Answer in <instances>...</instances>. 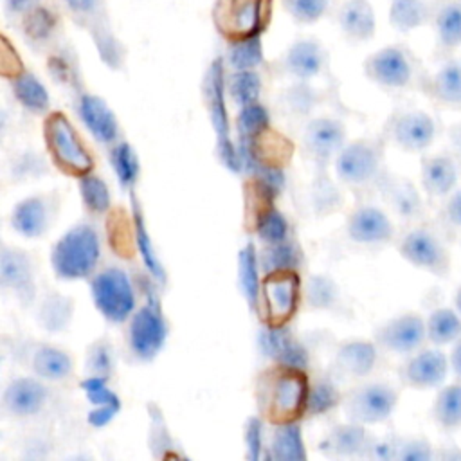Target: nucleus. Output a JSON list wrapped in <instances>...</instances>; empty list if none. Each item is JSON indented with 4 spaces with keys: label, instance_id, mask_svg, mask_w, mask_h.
Returning <instances> with one entry per match:
<instances>
[{
    "label": "nucleus",
    "instance_id": "f257e3e1",
    "mask_svg": "<svg viewBox=\"0 0 461 461\" xmlns=\"http://www.w3.org/2000/svg\"><path fill=\"white\" fill-rule=\"evenodd\" d=\"M308 389L306 369L272 364L258 375L254 385L259 416L270 425L299 421L306 414Z\"/></svg>",
    "mask_w": 461,
    "mask_h": 461
},
{
    "label": "nucleus",
    "instance_id": "f03ea898",
    "mask_svg": "<svg viewBox=\"0 0 461 461\" xmlns=\"http://www.w3.org/2000/svg\"><path fill=\"white\" fill-rule=\"evenodd\" d=\"M50 267L63 281L90 279L101 261V238L92 223L81 221L67 229L50 249Z\"/></svg>",
    "mask_w": 461,
    "mask_h": 461
},
{
    "label": "nucleus",
    "instance_id": "7ed1b4c3",
    "mask_svg": "<svg viewBox=\"0 0 461 461\" xmlns=\"http://www.w3.org/2000/svg\"><path fill=\"white\" fill-rule=\"evenodd\" d=\"M227 77L223 68V58H216L205 70L202 79V95L209 113L211 126L216 135V157L223 167L232 173H240V151L230 139V122L227 112Z\"/></svg>",
    "mask_w": 461,
    "mask_h": 461
},
{
    "label": "nucleus",
    "instance_id": "20e7f679",
    "mask_svg": "<svg viewBox=\"0 0 461 461\" xmlns=\"http://www.w3.org/2000/svg\"><path fill=\"white\" fill-rule=\"evenodd\" d=\"M49 160L67 176L81 178L94 169V157L63 112H50L43 121Z\"/></svg>",
    "mask_w": 461,
    "mask_h": 461
},
{
    "label": "nucleus",
    "instance_id": "39448f33",
    "mask_svg": "<svg viewBox=\"0 0 461 461\" xmlns=\"http://www.w3.org/2000/svg\"><path fill=\"white\" fill-rule=\"evenodd\" d=\"M366 77L384 90H407L423 86L427 72L405 45H387L369 54L364 61Z\"/></svg>",
    "mask_w": 461,
    "mask_h": 461
},
{
    "label": "nucleus",
    "instance_id": "423d86ee",
    "mask_svg": "<svg viewBox=\"0 0 461 461\" xmlns=\"http://www.w3.org/2000/svg\"><path fill=\"white\" fill-rule=\"evenodd\" d=\"M303 303L299 270H276L261 277L258 315L267 326H288Z\"/></svg>",
    "mask_w": 461,
    "mask_h": 461
},
{
    "label": "nucleus",
    "instance_id": "0eeeda50",
    "mask_svg": "<svg viewBox=\"0 0 461 461\" xmlns=\"http://www.w3.org/2000/svg\"><path fill=\"white\" fill-rule=\"evenodd\" d=\"M274 0H214L212 23L227 41L261 36L270 23Z\"/></svg>",
    "mask_w": 461,
    "mask_h": 461
},
{
    "label": "nucleus",
    "instance_id": "6e6552de",
    "mask_svg": "<svg viewBox=\"0 0 461 461\" xmlns=\"http://www.w3.org/2000/svg\"><path fill=\"white\" fill-rule=\"evenodd\" d=\"M90 294L95 310L112 324L128 322L137 310L135 286L121 267H104L90 277Z\"/></svg>",
    "mask_w": 461,
    "mask_h": 461
},
{
    "label": "nucleus",
    "instance_id": "1a4fd4ad",
    "mask_svg": "<svg viewBox=\"0 0 461 461\" xmlns=\"http://www.w3.org/2000/svg\"><path fill=\"white\" fill-rule=\"evenodd\" d=\"M167 335L169 326L158 301L148 297V301L128 319L124 340L135 360L151 362L164 349Z\"/></svg>",
    "mask_w": 461,
    "mask_h": 461
},
{
    "label": "nucleus",
    "instance_id": "9d476101",
    "mask_svg": "<svg viewBox=\"0 0 461 461\" xmlns=\"http://www.w3.org/2000/svg\"><path fill=\"white\" fill-rule=\"evenodd\" d=\"M400 402V391L389 382H364L342 396V412L348 421L376 425L387 421Z\"/></svg>",
    "mask_w": 461,
    "mask_h": 461
},
{
    "label": "nucleus",
    "instance_id": "9b49d317",
    "mask_svg": "<svg viewBox=\"0 0 461 461\" xmlns=\"http://www.w3.org/2000/svg\"><path fill=\"white\" fill-rule=\"evenodd\" d=\"M384 169V140L357 139L337 153L335 173L339 180L349 187H367L382 178Z\"/></svg>",
    "mask_w": 461,
    "mask_h": 461
},
{
    "label": "nucleus",
    "instance_id": "f8f14e48",
    "mask_svg": "<svg viewBox=\"0 0 461 461\" xmlns=\"http://www.w3.org/2000/svg\"><path fill=\"white\" fill-rule=\"evenodd\" d=\"M38 267L34 256L13 245H2L0 249V285L9 292L22 306L36 303L38 295Z\"/></svg>",
    "mask_w": 461,
    "mask_h": 461
},
{
    "label": "nucleus",
    "instance_id": "ddd939ff",
    "mask_svg": "<svg viewBox=\"0 0 461 461\" xmlns=\"http://www.w3.org/2000/svg\"><path fill=\"white\" fill-rule=\"evenodd\" d=\"M400 256L412 267L434 276H447L450 254L443 240L427 227H414L398 241Z\"/></svg>",
    "mask_w": 461,
    "mask_h": 461
},
{
    "label": "nucleus",
    "instance_id": "4468645a",
    "mask_svg": "<svg viewBox=\"0 0 461 461\" xmlns=\"http://www.w3.org/2000/svg\"><path fill=\"white\" fill-rule=\"evenodd\" d=\"M384 133L400 149L418 153L434 142L438 126L434 117L423 110H400L389 117Z\"/></svg>",
    "mask_w": 461,
    "mask_h": 461
},
{
    "label": "nucleus",
    "instance_id": "2eb2a0df",
    "mask_svg": "<svg viewBox=\"0 0 461 461\" xmlns=\"http://www.w3.org/2000/svg\"><path fill=\"white\" fill-rule=\"evenodd\" d=\"M373 340L384 351L394 355H411L427 340L425 319L416 312L400 313L375 330Z\"/></svg>",
    "mask_w": 461,
    "mask_h": 461
},
{
    "label": "nucleus",
    "instance_id": "dca6fc26",
    "mask_svg": "<svg viewBox=\"0 0 461 461\" xmlns=\"http://www.w3.org/2000/svg\"><path fill=\"white\" fill-rule=\"evenodd\" d=\"M346 144V128L335 117H313L310 119L301 133V146L304 155L317 164V167H326L330 160Z\"/></svg>",
    "mask_w": 461,
    "mask_h": 461
},
{
    "label": "nucleus",
    "instance_id": "f3484780",
    "mask_svg": "<svg viewBox=\"0 0 461 461\" xmlns=\"http://www.w3.org/2000/svg\"><path fill=\"white\" fill-rule=\"evenodd\" d=\"M50 389L45 380L34 376H16L7 382L2 393V412L14 420L38 416L49 403Z\"/></svg>",
    "mask_w": 461,
    "mask_h": 461
},
{
    "label": "nucleus",
    "instance_id": "a211bd4d",
    "mask_svg": "<svg viewBox=\"0 0 461 461\" xmlns=\"http://www.w3.org/2000/svg\"><path fill=\"white\" fill-rule=\"evenodd\" d=\"M346 236L362 247H382L393 241L394 223L387 212L376 205H357L346 220Z\"/></svg>",
    "mask_w": 461,
    "mask_h": 461
},
{
    "label": "nucleus",
    "instance_id": "6ab92c4d",
    "mask_svg": "<svg viewBox=\"0 0 461 461\" xmlns=\"http://www.w3.org/2000/svg\"><path fill=\"white\" fill-rule=\"evenodd\" d=\"M448 369L450 360L439 348H420L402 362L398 376L407 387L434 389L445 382Z\"/></svg>",
    "mask_w": 461,
    "mask_h": 461
},
{
    "label": "nucleus",
    "instance_id": "aec40b11",
    "mask_svg": "<svg viewBox=\"0 0 461 461\" xmlns=\"http://www.w3.org/2000/svg\"><path fill=\"white\" fill-rule=\"evenodd\" d=\"M56 211L58 198L54 194H31L13 207L9 223L18 236L36 240L50 229Z\"/></svg>",
    "mask_w": 461,
    "mask_h": 461
},
{
    "label": "nucleus",
    "instance_id": "412c9836",
    "mask_svg": "<svg viewBox=\"0 0 461 461\" xmlns=\"http://www.w3.org/2000/svg\"><path fill=\"white\" fill-rule=\"evenodd\" d=\"M76 112L95 142L112 146L121 140L119 119L103 97L90 92H81L76 101Z\"/></svg>",
    "mask_w": 461,
    "mask_h": 461
},
{
    "label": "nucleus",
    "instance_id": "4be33fe9",
    "mask_svg": "<svg viewBox=\"0 0 461 461\" xmlns=\"http://www.w3.org/2000/svg\"><path fill=\"white\" fill-rule=\"evenodd\" d=\"M258 348L261 355L274 364H285L306 369L310 364L308 348L292 335L286 326H267L258 333Z\"/></svg>",
    "mask_w": 461,
    "mask_h": 461
},
{
    "label": "nucleus",
    "instance_id": "5701e85b",
    "mask_svg": "<svg viewBox=\"0 0 461 461\" xmlns=\"http://www.w3.org/2000/svg\"><path fill=\"white\" fill-rule=\"evenodd\" d=\"M328 63L322 43L315 38L295 40L281 56V70L295 81H310L317 77Z\"/></svg>",
    "mask_w": 461,
    "mask_h": 461
},
{
    "label": "nucleus",
    "instance_id": "b1692460",
    "mask_svg": "<svg viewBox=\"0 0 461 461\" xmlns=\"http://www.w3.org/2000/svg\"><path fill=\"white\" fill-rule=\"evenodd\" d=\"M430 25L436 36V54L452 56L461 47V0H434Z\"/></svg>",
    "mask_w": 461,
    "mask_h": 461
},
{
    "label": "nucleus",
    "instance_id": "393cba45",
    "mask_svg": "<svg viewBox=\"0 0 461 461\" xmlns=\"http://www.w3.org/2000/svg\"><path fill=\"white\" fill-rule=\"evenodd\" d=\"M378 346L375 340L349 339L337 346L333 353V367L344 376H367L378 360Z\"/></svg>",
    "mask_w": 461,
    "mask_h": 461
},
{
    "label": "nucleus",
    "instance_id": "a878e982",
    "mask_svg": "<svg viewBox=\"0 0 461 461\" xmlns=\"http://www.w3.org/2000/svg\"><path fill=\"white\" fill-rule=\"evenodd\" d=\"M371 436L366 425L348 421L331 427L319 441V450L328 457H357L366 454Z\"/></svg>",
    "mask_w": 461,
    "mask_h": 461
},
{
    "label": "nucleus",
    "instance_id": "bb28decb",
    "mask_svg": "<svg viewBox=\"0 0 461 461\" xmlns=\"http://www.w3.org/2000/svg\"><path fill=\"white\" fill-rule=\"evenodd\" d=\"M421 90L438 104L461 110V59L448 56L434 74H429Z\"/></svg>",
    "mask_w": 461,
    "mask_h": 461
},
{
    "label": "nucleus",
    "instance_id": "cd10ccee",
    "mask_svg": "<svg viewBox=\"0 0 461 461\" xmlns=\"http://www.w3.org/2000/svg\"><path fill=\"white\" fill-rule=\"evenodd\" d=\"M421 185L432 198L448 196L459 178V164L454 155L436 153L427 155L421 160Z\"/></svg>",
    "mask_w": 461,
    "mask_h": 461
},
{
    "label": "nucleus",
    "instance_id": "c85d7f7f",
    "mask_svg": "<svg viewBox=\"0 0 461 461\" xmlns=\"http://www.w3.org/2000/svg\"><path fill=\"white\" fill-rule=\"evenodd\" d=\"M29 367L45 382H65L74 373V357L56 344L40 342L29 353Z\"/></svg>",
    "mask_w": 461,
    "mask_h": 461
},
{
    "label": "nucleus",
    "instance_id": "c756f323",
    "mask_svg": "<svg viewBox=\"0 0 461 461\" xmlns=\"http://www.w3.org/2000/svg\"><path fill=\"white\" fill-rule=\"evenodd\" d=\"M74 312L76 304L70 295L58 290H47L36 301L34 319L43 331L56 335L68 330L74 321Z\"/></svg>",
    "mask_w": 461,
    "mask_h": 461
},
{
    "label": "nucleus",
    "instance_id": "7c9ffc66",
    "mask_svg": "<svg viewBox=\"0 0 461 461\" xmlns=\"http://www.w3.org/2000/svg\"><path fill=\"white\" fill-rule=\"evenodd\" d=\"M337 20L342 34L353 43L367 41L376 32V16L369 0H344Z\"/></svg>",
    "mask_w": 461,
    "mask_h": 461
},
{
    "label": "nucleus",
    "instance_id": "2f4dec72",
    "mask_svg": "<svg viewBox=\"0 0 461 461\" xmlns=\"http://www.w3.org/2000/svg\"><path fill=\"white\" fill-rule=\"evenodd\" d=\"M81 389L90 402L88 411V423L92 427H104L108 425L121 411V400L119 396L108 387V380L95 378V376H85L81 382Z\"/></svg>",
    "mask_w": 461,
    "mask_h": 461
},
{
    "label": "nucleus",
    "instance_id": "473e14b6",
    "mask_svg": "<svg viewBox=\"0 0 461 461\" xmlns=\"http://www.w3.org/2000/svg\"><path fill=\"white\" fill-rule=\"evenodd\" d=\"M11 92L16 103L34 115H47L50 108V95L45 85L31 70H22L9 79Z\"/></svg>",
    "mask_w": 461,
    "mask_h": 461
},
{
    "label": "nucleus",
    "instance_id": "72a5a7b5",
    "mask_svg": "<svg viewBox=\"0 0 461 461\" xmlns=\"http://www.w3.org/2000/svg\"><path fill=\"white\" fill-rule=\"evenodd\" d=\"M265 457L276 459V461L306 459V445L301 432V423L290 421V423L274 425V432L270 436Z\"/></svg>",
    "mask_w": 461,
    "mask_h": 461
},
{
    "label": "nucleus",
    "instance_id": "f704fd0d",
    "mask_svg": "<svg viewBox=\"0 0 461 461\" xmlns=\"http://www.w3.org/2000/svg\"><path fill=\"white\" fill-rule=\"evenodd\" d=\"M434 0H389V23L398 32L430 25Z\"/></svg>",
    "mask_w": 461,
    "mask_h": 461
},
{
    "label": "nucleus",
    "instance_id": "c9c22d12",
    "mask_svg": "<svg viewBox=\"0 0 461 461\" xmlns=\"http://www.w3.org/2000/svg\"><path fill=\"white\" fill-rule=\"evenodd\" d=\"M261 267H259V258L258 250L252 241H247L245 247L238 254V283L241 295L250 308V312L258 310L259 303V288H261V277L259 276Z\"/></svg>",
    "mask_w": 461,
    "mask_h": 461
},
{
    "label": "nucleus",
    "instance_id": "e433bc0d",
    "mask_svg": "<svg viewBox=\"0 0 461 461\" xmlns=\"http://www.w3.org/2000/svg\"><path fill=\"white\" fill-rule=\"evenodd\" d=\"M131 218H133V240H135V247L142 258V263L146 267V270L149 272V276L158 281L164 283L166 281V270L157 256V250L153 247V241L148 234V227H146V220H144V211L139 203V200L131 194Z\"/></svg>",
    "mask_w": 461,
    "mask_h": 461
},
{
    "label": "nucleus",
    "instance_id": "4c0bfd02",
    "mask_svg": "<svg viewBox=\"0 0 461 461\" xmlns=\"http://www.w3.org/2000/svg\"><path fill=\"white\" fill-rule=\"evenodd\" d=\"M339 285L326 274H312L303 283V303L308 310L330 312L339 306Z\"/></svg>",
    "mask_w": 461,
    "mask_h": 461
},
{
    "label": "nucleus",
    "instance_id": "58836bf2",
    "mask_svg": "<svg viewBox=\"0 0 461 461\" xmlns=\"http://www.w3.org/2000/svg\"><path fill=\"white\" fill-rule=\"evenodd\" d=\"M258 258L263 274L276 270H299L303 265V252L299 245L290 238L279 243L263 245Z\"/></svg>",
    "mask_w": 461,
    "mask_h": 461
},
{
    "label": "nucleus",
    "instance_id": "ea45409f",
    "mask_svg": "<svg viewBox=\"0 0 461 461\" xmlns=\"http://www.w3.org/2000/svg\"><path fill=\"white\" fill-rule=\"evenodd\" d=\"M427 340L434 346L454 344L461 339V315L456 308H436L425 319Z\"/></svg>",
    "mask_w": 461,
    "mask_h": 461
},
{
    "label": "nucleus",
    "instance_id": "a19ab883",
    "mask_svg": "<svg viewBox=\"0 0 461 461\" xmlns=\"http://www.w3.org/2000/svg\"><path fill=\"white\" fill-rule=\"evenodd\" d=\"M432 418L443 430L461 427V380L438 391L432 403Z\"/></svg>",
    "mask_w": 461,
    "mask_h": 461
},
{
    "label": "nucleus",
    "instance_id": "79ce46f5",
    "mask_svg": "<svg viewBox=\"0 0 461 461\" xmlns=\"http://www.w3.org/2000/svg\"><path fill=\"white\" fill-rule=\"evenodd\" d=\"M108 158H110V166H112L119 184L124 189L131 191L140 175V162H139V157H137L133 146L126 140H117L115 144L110 146Z\"/></svg>",
    "mask_w": 461,
    "mask_h": 461
},
{
    "label": "nucleus",
    "instance_id": "37998d69",
    "mask_svg": "<svg viewBox=\"0 0 461 461\" xmlns=\"http://www.w3.org/2000/svg\"><path fill=\"white\" fill-rule=\"evenodd\" d=\"M288 220L277 207H274V203L265 205L254 214V232L263 245H272L288 240Z\"/></svg>",
    "mask_w": 461,
    "mask_h": 461
},
{
    "label": "nucleus",
    "instance_id": "c03bdc74",
    "mask_svg": "<svg viewBox=\"0 0 461 461\" xmlns=\"http://www.w3.org/2000/svg\"><path fill=\"white\" fill-rule=\"evenodd\" d=\"M225 63L230 70H256L265 63V50L261 36L229 41Z\"/></svg>",
    "mask_w": 461,
    "mask_h": 461
},
{
    "label": "nucleus",
    "instance_id": "a18cd8bd",
    "mask_svg": "<svg viewBox=\"0 0 461 461\" xmlns=\"http://www.w3.org/2000/svg\"><path fill=\"white\" fill-rule=\"evenodd\" d=\"M268 130H270V113L259 101L240 108L236 115V131H238L240 142L243 144L254 142Z\"/></svg>",
    "mask_w": 461,
    "mask_h": 461
},
{
    "label": "nucleus",
    "instance_id": "49530a36",
    "mask_svg": "<svg viewBox=\"0 0 461 461\" xmlns=\"http://www.w3.org/2000/svg\"><path fill=\"white\" fill-rule=\"evenodd\" d=\"M47 158L36 149H20L7 162V176L11 182H27L41 178L49 173Z\"/></svg>",
    "mask_w": 461,
    "mask_h": 461
},
{
    "label": "nucleus",
    "instance_id": "de8ad7c7",
    "mask_svg": "<svg viewBox=\"0 0 461 461\" xmlns=\"http://www.w3.org/2000/svg\"><path fill=\"white\" fill-rule=\"evenodd\" d=\"M342 393L337 384L330 378H319L310 384L306 398V414L304 418H317L328 414L342 403Z\"/></svg>",
    "mask_w": 461,
    "mask_h": 461
},
{
    "label": "nucleus",
    "instance_id": "09e8293b",
    "mask_svg": "<svg viewBox=\"0 0 461 461\" xmlns=\"http://www.w3.org/2000/svg\"><path fill=\"white\" fill-rule=\"evenodd\" d=\"M263 90V81L258 70H232L227 77V94L236 106L258 103Z\"/></svg>",
    "mask_w": 461,
    "mask_h": 461
},
{
    "label": "nucleus",
    "instance_id": "8fccbe9b",
    "mask_svg": "<svg viewBox=\"0 0 461 461\" xmlns=\"http://www.w3.org/2000/svg\"><path fill=\"white\" fill-rule=\"evenodd\" d=\"M77 185H79V196L86 212L94 216H103L110 211L112 194L106 182L101 176L88 173L77 178Z\"/></svg>",
    "mask_w": 461,
    "mask_h": 461
},
{
    "label": "nucleus",
    "instance_id": "3c124183",
    "mask_svg": "<svg viewBox=\"0 0 461 461\" xmlns=\"http://www.w3.org/2000/svg\"><path fill=\"white\" fill-rule=\"evenodd\" d=\"M115 369V351L106 337H99L88 344L85 351V376L110 380Z\"/></svg>",
    "mask_w": 461,
    "mask_h": 461
},
{
    "label": "nucleus",
    "instance_id": "603ef678",
    "mask_svg": "<svg viewBox=\"0 0 461 461\" xmlns=\"http://www.w3.org/2000/svg\"><path fill=\"white\" fill-rule=\"evenodd\" d=\"M387 200L391 202L394 212L402 218H416L421 211V200L414 185L407 180H393L387 185Z\"/></svg>",
    "mask_w": 461,
    "mask_h": 461
},
{
    "label": "nucleus",
    "instance_id": "864d4df0",
    "mask_svg": "<svg viewBox=\"0 0 461 461\" xmlns=\"http://www.w3.org/2000/svg\"><path fill=\"white\" fill-rule=\"evenodd\" d=\"M148 414H149V450L153 457H171L175 456V441L169 434V429L166 425V420L162 416L160 407L155 403L148 405Z\"/></svg>",
    "mask_w": 461,
    "mask_h": 461
},
{
    "label": "nucleus",
    "instance_id": "5fc2aeb1",
    "mask_svg": "<svg viewBox=\"0 0 461 461\" xmlns=\"http://www.w3.org/2000/svg\"><path fill=\"white\" fill-rule=\"evenodd\" d=\"M283 11L295 22L303 25H312L319 22L328 7L330 0H279Z\"/></svg>",
    "mask_w": 461,
    "mask_h": 461
},
{
    "label": "nucleus",
    "instance_id": "6e6d98bb",
    "mask_svg": "<svg viewBox=\"0 0 461 461\" xmlns=\"http://www.w3.org/2000/svg\"><path fill=\"white\" fill-rule=\"evenodd\" d=\"M315 101H317V95L310 88V85H306V81H297V85L288 88L283 97L286 110L292 112L294 115H308Z\"/></svg>",
    "mask_w": 461,
    "mask_h": 461
},
{
    "label": "nucleus",
    "instance_id": "4d7b16f0",
    "mask_svg": "<svg viewBox=\"0 0 461 461\" xmlns=\"http://www.w3.org/2000/svg\"><path fill=\"white\" fill-rule=\"evenodd\" d=\"M434 457L432 447L423 438H398L396 459L402 461H429Z\"/></svg>",
    "mask_w": 461,
    "mask_h": 461
},
{
    "label": "nucleus",
    "instance_id": "13d9d810",
    "mask_svg": "<svg viewBox=\"0 0 461 461\" xmlns=\"http://www.w3.org/2000/svg\"><path fill=\"white\" fill-rule=\"evenodd\" d=\"M243 441H245V456L250 461H258L263 456V450L267 448L263 445V418L261 416H250L245 423V434H243Z\"/></svg>",
    "mask_w": 461,
    "mask_h": 461
},
{
    "label": "nucleus",
    "instance_id": "bf43d9fd",
    "mask_svg": "<svg viewBox=\"0 0 461 461\" xmlns=\"http://www.w3.org/2000/svg\"><path fill=\"white\" fill-rule=\"evenodd\" d=\"M23 29H25V34L31 36L32 40H43L54 29V18L47 9L36 7L32 11H27Z\"/></svg>",
    "mask_w": 461,
    "mask_h": 461
},
{
    "label": "nucleus",
    "instance_id": "052dcab7",
    "mask_svg": "<svg viewBox=\"0 0 461 461\" xmlns=\"http://www.w3.org/2000/svg\"><path fill=\"white\" fill-rule=\"evenodd\" d=\"M396 439H398V438H382V439L371 438L369 447H367L364 457H373V459H396Z\"/></svg>",
    "mask_w": 461,
    "mask_h": 461
},
{
    "label": "nucleus",
    "instance_id": "680f3d73",
    "mask_svg": "<svg viewBox=\"0 0 461 461\" xmlns=\"http://www.w3.org/2000/svg\"><path fill=\"white\" fill-rule=\"evenodd\" d=\"M445 218L456 229H461V187L454 189L445 202Z\"/></svg>",
    "mask_w": 461,
    "mask_h": 461
},
{
    "label": "nucleus",
    "instance_id": "e2e57ef3",
    "mask_svg": "<svg viewBox=\"0 0 461 461\" xmlns=\"http://www.w3.org/2000/svg\"><path fill=\"white\" fill-rule=\"evenodd\" d=\"M448 360H450V369H452V373L456 375L457 380H461V339H457V340L454 342Z\"/></svg>",
    "mask_w": 461,
    "mask_h": 461
},
{
    "label": "nucleus",
    "instance_id": "0e129e2a",
    "mask_svg": "<svg viewBox=\"0 0 461 461\" xmlns=\"http://www.w3.org/2000/svg\"><path fill=\"white\" fill-rule=\"evenodd\" d=\"M67 4V7L72 11V13H77V14H85L88 11L94 9L95 2L97 0H63Z\"/></svg>",
    "mask_w": 461,
    "mask_h": 461
},
{
    "label": "nucleus",
    "instance_id": "69168bd1",
    "mask_svg": "<svg viewBox=\"0 0 461 461\" xmlns=\"http://www.w3.org/2000/svg\"><path fill=\"white\" fill-rule=\"evenodd\" d=\"M34 0H9V7L13 11H29Z\"/></svg>",
    "mask_w": 461,
    "mask_h": 461
},
{
    "label": "nucleus",
    "instance_id": "338daca9",
    "mask_svg": "<svg viewBox=\"0 0 461 461\" xmlns=\"http://www.w3.org/2000/svg\"><path fill=\"white\" fill-rule=\"evenodd\" d=\"M454 306H456V310H457L459 315H461V285H459V288H457V292H456V295H454Z\"/></svg>",
    "mask_w": 461,
    "mask_h": 461
},
{
    "label": "nucleus",
    "instance_id": "774afa93",
    "mask_svg": "<svg viewBox=\"0 0 461 461\" xmlns=\"http://www.w3.org/2000/svg\"><path fill=\"white\" fill-rule=\"evenodd\" d=\"M452 140H454V144L457 146V149H461V126L456 128V131L452 133Z\"/></svg>",
    "mask_w": 461,
    "mask_h": 461
}]
</instances>
